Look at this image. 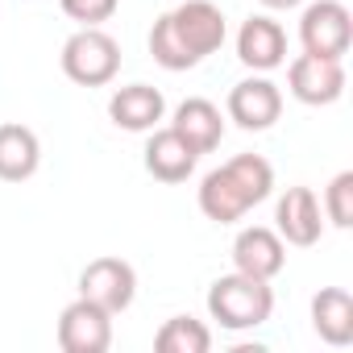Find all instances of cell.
<instances>
[{
  "label": "cell",
  "instance_id": "8fae6325",
  "mask_svg": "<svg viewBox=\"0 0 353 353\" xmlns=\"http://www.w3.org/2000/svg\"><path fill=\"white\" fill-rule=\"evenodd\" d=\"M233 266L241 274H254V279H279L283 266H287V241L266 229V225H250L233 237Z\"/></svg>",
  "mask_w": 353,
  "mask_h": 353
},
{
  "label": "cell",
  "instance_id": "5b68a950",
  "mask_svg": "<svg viewBox=\"0 0 353 353\" xmlns=\"http://www.w3.org/2000/svg\"><path fill=\"white\" fill-rule=\"evenodd\" d=\"M299 42L303 54H320V59H345L349 42H353V17L341 0H312L299 17Z\"/></svg>",
  "mask_w": 353,
  "mask_h": 353
},
{
  "label": "cell",
  "instance_id": "e0dca14e",
  "mask_svg": "<svg viewBox=\"0 0 353 353\" xmlns=\"http://www.w3.org/2000/svg\"><path fill=\"white\" fill-rule=\"evenodd\" d=\"M312 328L324 345H349L353 341V295L345 287H320L312 295Z\"/></svg>",
  "mask_w": 353,
  "mask_h": 353
},
{
  "label": "cell",
  "instance_id": "2e32d148",
  "mask_svg": "<svg viewBox=\"0 0 353 353\" xmlns=\"http://www.w3.org/2000/svg\"><path fill=\"white\" fill-rule=\"evenodd\" d=\"M170 129L179 133V137H188V145L196 154H212L221 145V137H225V117H221V108L212 100L192 96V100H183L179 108H174Z\"/></svg>",
  "mask_w": 353,
  "mask_h": 353
},
{
  "label": "cell",
  "instance_id": "ba28073f",
  "mask_svg": "<svg viewBox=\"0 0 353 353\" xmlns=\"http://www.w3.org/2000/svg\"><path fill=\"white\" fill-rule=\"evenodd\" d=\"M112 345V312L92 299H75L59 316V349L63 353H104Z\"/></svg>",
  "mask_w": 353,
  "mask_h": 353
},
{
  "label": "cell",
  "instance_id": "7c38bea8",
  "mask_svg": "<svg viewBox=\"0 0 353 353\" xmlns=\"http://www.w3.org/2000/svg\"><path fill=\"white\" fill-rule=\"evenodd\" d=\"M237 59L250 71H274V67H283L287 63V30L274 17L254 13L237 30Z\"/></svg>",
  "mask_w": 353,
  "mask_h": 353
},
{
  "label": "cell",
  "instance_id": "44dd1931",
  "mask_svg": "<svg viewBox=\"0 0 353 353\" xmlns=\"http://www.w3.org/2000/svg\"><path fill=\"white\" fill-rule=\"evenodd\" d=\"M303 0H262V9H274V13H287V9H299Z\"/></svg>",
  "mask_w": 353,
  "mask_h": 353
},
{
  "label": "cell",
  "instance_id": "d6986e66",
  "mask_svg": "<svg viewBox=\"0 0 353 353\" xmlns=\"http://www.w3.org/2000/svg\"><path fill=\"white\" fill-rule=\"evenodd\" d=\"M336 229L353 225V170H341L336 179L324 188V208H320Z\"/></svg>",
  "mask_w": 353,
  "mask_h": 353
},
{
  "label": "cell",
  "instance_id": "6da1fadb",
  "mask_svg": "<svg viewBox=\"0 0 353 353\" xmlns=\"http://www.w3.org/2000/svg\"><path fill=\"white\" fill-rule=\"evenodd\" d=\"M229 38L225 13L212 0H183L154 21L150 30V54L162 71H192L208 54H216Z\"/></svg>",
  "mask_w": 353,
  "mask_h": 353
},
{
  "label": "cell",
  "instance_id": "30bf717a",
  "mask_svg": "<svg viewBox=\"0 0 353 353\" xmlns=\"http://www.w3.org/2000/svg\"><path fill=\"white\" fill-rule=\"evenodd\" d=\"M320 216H324V212H320V200H316L312 188H287V192L279 196V204H274V233H279L287 245L307 250V245H316L320 233H324V221H320Z\"/></svg>",
  "mask_w": 353,
  "mask_h": 353
},
{
  "label": "cell",
  "instance_id": "4fadbf2b",
  "mask_svg": "<svg viewBox=\"0 0 353 353\" xmlns=\"http://www.w3.org/2000/svg\"><path fill=\"white\" fill-rule=\"evenodd\" d=\"M200 154L188 145V137H179L170 125L166 129H150V141H145V170L154 174L158 183H183L192 179Z\"/></svg>",
  "mask_w": 353,
  "mask_h": 353
},
{
  "label": "cell",
  "instance_id": "ffe728a7",
  "mask_svg": "<svg viewBox=\"0 0 353 353\" xmlns=\"http://www.w3.org/2000/svg\"><path fill=\"white\" fill-rule=\"evenodd\" d=\"M59 9L79 26H104L121 9V0H59Z\"/></svg>",
  "mask_w": 353,
  "mask_h": 353
},
{
  "label": "cell",
  "instance_id": "ac0fdd59",
  "mask_svg": "<svg viewBox=\"0 0 353 353\" xmlns=\"http://www.w3.org/2000/svg\"><path fill=\"white\" fill-rule=\"evenodd\" d=\"M154 349L158 353H208L212 349V328L196 316H170L154 332Z\"/></svg>",
  "mask_w": 353,
  "mask_h": 353
},
{
  "label": "cell",
  "instance_id": "277c9868",
  "mask_svg": "<svg viewBox=\"0 0 353 353\" xmlns=\"http://www.w3.org/2000/svg\"><path fill=\"white\" fill-rule=\"evenodd\" d=\"M63 75L79 88H104L117 79L121 71V46L112 34H104L100 26H79L67 42H63Z\"/></svg>",
  "mask_w": 353,
  "mask_h": 353
},
{
  "label": "cell",
  "instance_id": "52a82bcc",
  "mask_svg": "<svg viewBox=\"0 0 353 353\" xmlns=\"http://www.w3.org/2000/svg\"><path fill=\"white\" fill-rule=\"evenodd\" d=\"M287 92L299 104L324 108L345 96V63L341 59H320V54H299L287 67Z\"/></svg>",
  "mask_w": 353,
  "mask_h": 353
},
{
  "label": "cell",
  "instance_id": "9a60e30c",
  "mask_svg": "<svg viewBox=\"0 0 353 353\" xmlns=\"http://www.w3.org/2000/svg\"><path fill=\"white\" fill-rule=\"evenodd\" d=\"M42 166V141L30 125L5 121L0 125V179L5 183H26Z\"/></svg>",
  "mask_w": 353,
  "mask_h": 353
},
{
  "label": "cell",
  "instance_id": "8992f818",
  "mask_svg": "<svg viewBox=\"0 0 353 353\" xmlns=\"http://www.w3.org/2000/svg\"><path fill=\"white\" fill-rule=\"evenodd\" d=\"M79 295L92 299V303H100L104 312L121 316V312H129L133 299H137V270H133L125 258H112V254L92 258V262L83 266V274H79Z\"/></svg>",
  "mask_w": 353,
  "mask_h": 353
},
{
  "label": "cell",
  "instance_id": "9c48e42d",
  "mask_svg": "<svg viewBox=\"0 0 353 353\" xmlns=\"http://www.w3.org/2000/svg\"><path fill=\"white\" fill-rule=\"evenodd\" d=\"M225 112H229V121H233L237 129L262 133V129H270V125L283 117V92H279V83H270L266 75H250V79L233 83Z\"/></svg>",
  "mask_w": 353,
  "mask_h": 353
},
{
  "label": "cell",
  "instance_id": "7a4b0ae2",
  "mask_svg": "<svg viewBox=\"0 0 353 353\" xmlns=\"http://www.w3.org/2000/svg\"><path fill=\"white\" fill-rule=\"evenodd\" d=\"M274 192V166L262 154H237L225 166L208 170L200 183V212L216 225H237L250 208L270 200Z\"/></svg>",
  "mask_w": 353,
  "mask_h": 353
},
{
  "label": "cell",
  "instance_id": "5bb4252c",
  "mask_svg": "<svg viewBox=\"0 0 353 353\" xmlns=\"http://www.w3.org/2000/svg\"><path fill=\"white\" fill-rule=\"evenodd\" d=\"M108 117L117 129L125 133H150L158 129V121L166 117V100L158 88L150 83H129V88H117L112 100H108Z\"/></svg>",
  "mask_w": 353,
  "mask_h": 353
},
{
  "label": "cell",
  "instance_id": "3957f363",
  "mask_svg": "<svg viewBox=\"0 0 353 353\" xmlns=\"http://www.w3.org/2000/svg\"><path fill=\"white\" fill-rule=\"evenodd\" d=\"M274 312V291L266 279H254V274H221L212 287H208V316L229 328V332H245V328H258L266 324Z\"/></svg>",
  "mask_w": 353,
  "mask_h": 353
}]
</instances>
